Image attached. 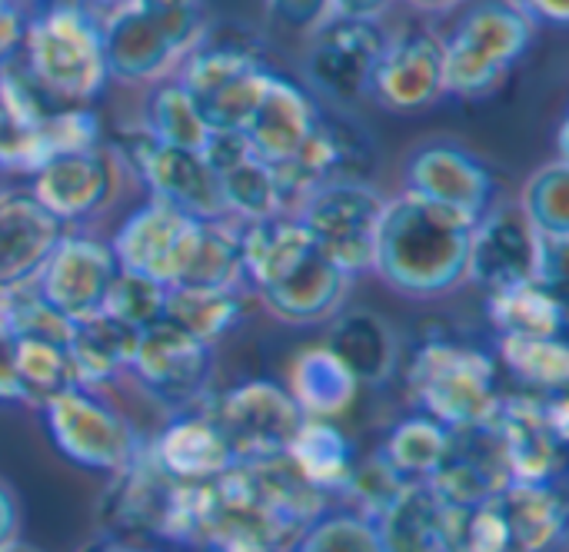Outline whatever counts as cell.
Wrapping results in <instances>:
<instances>
[{
  "instance_id": "cell-51",
  "label": "cell",
  "mask_w": 569,
  "mask_h": 552,
  "mask_svg": "<svg viewBox=\"0 0 569 552\" xmlns=\"http://www.w3.org/2000/svg\"><path fill=\"white\" fill-rule=\"evenodd\" d=\"M390 0H330V17H347V20H377Z\"/></svg>"
},
{
  "instance_id": "cell-14",
  "label": "cell",
  "mask_w": 569,
  "mask_h": 552,
  "mask_svg": "<svg viewBox=\"0 0 569 552\" xmlns=\"http://www.w3.org/2000/svg\"><path fill=\"white\" fill-rule=\"evenodd\" d=\"M387 33L377 20H347L330 17L313 30V43L307 53V83L333 100L353 103L370 93L373 67L383 53Z\"/></svg>"
},
{
  "instance_id": "cell-16",
  "label": "cell",
  "mask_w": 569,
  "mask_h": 552,
  "mask_svg": "<svg viewBox=\"0 0 569 552\" xmlns=\"http://www.w3.org/2000/svg\"><path fill=\"white\" fill-rule=\"evenodd\" d=\"M370 93L380 107L397 113H417L433 107L443 93V37L413 27L387 37L383 53L373 67Z\"/></svg>"
},
{
  "instance_id": "cell-11",
  "label": "cell",
  "mask_w": 569,
  "mask_h": 552,
  "mask_svg": "<svg viewBox=\"0 0 569 552\" xmlns=\"http://www.w3.org/2000/svg\"><path fill=\"white\" fill-rule=\"evenodd\" d=\"M117 147H120L123 160L133 167V173L150 187L153 200H163L193 220H223L227 217L220 177L200 160V153L167 147L147 127L120 133Z\"/></svg>"
},
{
  "instance_id": "cell-9",
  "label": "cell",
  "mask_w": 569,
  "mask_h": 552,
  "mask_svg": "<svg viewBox=\"0 0 569 552\" xmlns=\"http://www.w3.org/2000/svg\"><path fill=\"white\" fill-rule=\"evenodd\" d=\"M500 433L513 483L553 486L567 466L569 410L563 393L500 397L490 420Z\"/></svg>"
},
{
  "instance_id": "cell-20",
  "label": "cell",
  "mask_w": 569,
  "mask_h": 552,
  "mask_svg": "<svg viewBox=\"0 0 569 552\" xmlns=\"http://www.w3.org/2000/svg\"><path fill=\"white\" fill-rule=\"evenodd\" d=\"M510 466L503 456V443L493 423L450 430V450L440 470L430 476L433 493L453 506L470 510L497 500L510 486Z\"/></svg>"
},
{
  "instance_id": "cell-26",
  "label": "cell",
  "mask_w": 569,
  "mask_h": 552,
  "mask_svg": "<svg viewBox=\"0 0 569 552\" xmlns=\"http://www.w3.org/2000/svg\"><path fill=\"white\" fill-rule=\"evenodd\" d=\"M373 526L383 552H447L453 506H447L430 483H407Z\"/></svg>"
},
{
  "instance_id": "cell-27",
  "label": "cell",
  "mask_w": 569,
  "mask_h": 552,
  "mask_svg": "<svg viewBox=\"0 0 569 552\" xmlns=\"http://www.w3.org/2000/svg\"><path fill=\"white\" fill-rule=\"evenodd\" d=\"M360 387H380L397 370V333L373 310H350L333 320L330 340L323 343Z\"/></svg>"
},
{
  "instance_id": "cell-10",
  "label": "cell",
  "mask_w": 569,
  "mask_h": 552,
  "mask_svg": "<svg viewBox=\"0 0 569 552\" xmlns=\"http://www.w3.org/2000/svg\"><path fill=\"white\" fill-rule=\"evenodd\" d=\"M203 403L227 436L237 463L287 456L297 430L307 420L290 390L273 380H250Z\"/></svg>"
},
{
  "instance_id": "cell-15",
  "label": "cell",
  "mask_w": 569,
  "mask_h": 552,
  "mask_svg": "<svg viewBox=\"0 0 569 552\" xmlns=\"http://www.w3.org/2000/svg\"><path fill=\"white\" fill-rule=\"evenodd\" d=\"M110 243L83 233H63L33 277L37 293L70 323L100 313L110 280L117 277Z\"/></svg>"
},
{
  "instance_id": "cell-53",
  "label": "cell",
  "mask_w": 569,
  "mask_h": 552,
  "mask_svg": "<svg viewBox=\"0 0 569 552\" xmlns=\"http://www.w3.org/2000/svg\"><path fill=\"white\" fill-rule=\"evenodd\" d=\"M407 3H413V7H420V10H447V7H453V3H460V0H407Z\"/></svg>"
},
{
  "instance_id": "cell-43",
  "label": "cell",
  "mask_w": 569,
  "mask_h": 552,
  "mask_svg": "<svg viewBox=\"0 0 569 552\" xmlns=\"http://www.w3.org/2000/svg\"><path fill=\"white\" fill-rule=\"evenodd\" d=\"M290 552H383L377 526L360 513L317 516Z\"/></svg>"
},
{
  "instance_id": "cell-18",
  "label": "cell",
  "mask_w": 569,
  "mask_h": 552,
  "mask_svg": "<svg viewBox=\"0 0 569 552\" xmlns=\"http://www.w3.org/2000/svg\"><path fill=\"white\" fill-rule=\"evenodd\" d=\"M540 273V237L520 213V207L487 210L470 240L467 280L483 287L487 293H500L507 287L537 280Z\"/></svg>"
},
{
  "instance_id": "cell-7",
  "label": "cell",
  "mask_w": 569,
  "mask_h": 552,
  "mask_svg": "<svg viewBox=\"0 0 569 552\" xmlns=\"http://www.w3.org/2000/svg\"><path fill=\"white\" fill-rule=\"evenodd\" d=\"M383 207L387 200L367 180H330L313 187L293 217L313 237L317 250L350 280L373 270Z\"/></svg>"
},
{
  "instance_id": "cell-8",
  "label": "cell",
  "mask_w": 569,
  "mask_h": 552,
  "mask_svg": "<svg viewBox=\"0 0 569 552\" xmlns=\"http://www.w3.org/2000/svg\"><path fill=\"white\" fill-rule=\"evenodd\" d=\"M53 450L90 473H120L143 450L133 423L87 387H70L40 407Z\"/></svg>"
},
{
  "instance_id": "cell-31",
  "label": "cell",
  "mask_w": 569,
  "mask_h": 552,
  "mask_svg": "<svg viewBox=\"0 0 569 552\" xmlns=\"http://www.w3.org/2000/svg\"><path fill=\"white\" fill-rule=\"evenodd\" d=\"M487 317L500 337H563L567 300L563 290L527 280L500 293H487Z\"/></svg>"
},
{
  "instance_id": "cell-55",
  "label": "cell",
  "mask_w": 569,
  "mask_h": 552,
  "mask_svg": "<svg viewBox=\"0 0 569 552\" xmlns=\"http://www.w3.org/2000/svg\"><path fill=\"white\" fill-rule=\"evenodd\" d=\"M80 3H123V0H80Z\"/></svg>"
},
{
  "instance_id": "cell-25",
  "label": "cell",
  "mask_w": 569,
  "mask_h": 552,
  "mask_svg": "<svg viewBox=\"0 0 569 552\" xmlns=\"http://www.w3.org/2000/svg\"><path fill=\"white\" fill-rule=\"evenodd\" d=\"M150 456L177 483H210L237 463L227 436L220 433L203 400L183 410L157 436V443L150 446Z\"/></svg>"
},
{
  "instance_id": "cell-49",
  "label": "cell",
  "mask_w": 569,
  "mask_h": 552,
  "mask_svg": "<svg viewBox=\"0 0 569 552\" xmlns=\"http://www.w3.org/2000/svg\"><path fill=\"white\" fill-rule=\"evenodd\" d=\"M17 530H20V503L13 490L0 480V550L17 543Z\"/></svg>"
},
{
  "instance_id": "cell-13",
  "label": "cell",
  "mask_w": 569,
  "mask_h": 552,
  "mask_svg": "<svg viewBox=\"0 0 569 552\" xmlns=\"http://www.w3.org/2000/svg\"><path fill=\"white\" fill-rule=\"evenodd\" d=\"M127 370L157 403L170 410H190L207 400L213 380V347L160 320L137 333Z\"/></svg>"
},
{
  "instance_id": "cell-5",
  "label": "cell",
  "mask_w": 569,
  "mask_h": 552,
  "mask_svg": "<svg viewBox=\"0 0 569 552\" xmlns=\"http://www.w3.org/2000/svg\"><path fill=\"white\" fill-rule=\"evenodd\" d=\"M270 67L253 40V33L207 27L200 43L187 53L180 87L200 110L210 130H243L250 113L257 110Z\"/></svg>"
},
{
  "instance_id": "cell-32",
  "label": "cell",
  "mask_w": 569,
  "mask_h": 552,
  "mask_svg": "<svg viewBox=\"0 0 569 552\" xmlns=\"http://www.w3.org/2000/svg\"><path fill=\"white\" fill-rule=\"evenodd\" d=\"M287 460L323 496L343 493L350 470L357 463L347 433L333 420H313V416H307L303 426L297 430V436L287 450Z\"/></svg>"
},
{
  "instance_id": "cell-41",
  "label": "cell",
  "mask_w": 569,
  "mask_h": 552,
  "mask_svg": "<svg viewBox=\"0 0 569 552\" xmlns=\"http://www.w3.org/2000/svg\"><path fill=\"white\" fill-rule=\"evenodd\" d=\"M67 320L37 293L33 280L0 293V330L13 340L67 343Z\"/></svg>"
},
{
  "instance_id": "cell-19",
  "label": "cell",
  "mask_w": 569,
  "mask_h": 552,
  "mask_svg": "<svg viewBox=\"0 0 569 552\" xmlns=\"http://www.w3.org/2000/svg\"><path fill=\"white\" fill-rule=\"evenodd\" d=\"M407 193L480 220L493 203L490 167L460 143H423L407 160Z\"/></svg>"
},
{
  "instance_id": "cell-33",
  "label": "cell",
  "mask_w": 569,
  "mask_h": 552,
  "mask_svg": "<svg viewBox=\"0 0 569 552\" xmlns=\"http://www.w3.org/2000/svg\"><path fill=\"white\" fill-rule=\"evenodd\" d=\"M357 387L360 383L350 377V370L327 347L303 350L293 360V387H290V397L297 400V407L303 410V416L337 420L357 400Z\"/></svg>"
},
{
  "instance_id": "cell-44",
  "label": "cell",
  "mask_w": 569,
  "mask_h": 552,
  "mask_svg": "<svg viewBox=\"0 0 569 552\" xmlns=\"http://www.w3.org/2000/svg\"><path fill=\"white\" fill-rule=\"evenodd\" d=\"M407 480L383 460V453H373L367 460H357L350 470V480L343 486V496L360 503V516L370 523L403 493Z\"/></svg>"
},
{
  "instance_id": "cell-37",
  "label": "cell",
  "mask_w": 569,
  "mask_h": 552,
  "mask_svg": "<svg viewBox=\"0 0 569 552\" xmlns=\"http://www.w3.org/2000/svg\"><path fill=\"white\" fill-rule=\"evenodd\" d=\"M220 193H223L227 213H237L243 223H257V220L287 213V200H283L277 170L257 157H250L240 167H233L230 173H223Z\"/></svg>"
},
{
  "instance_id": "cell-4",
  "label": "cell",
  "mask_w": 569,
  "mask_h": 552,
  "mask_svg": "<svg viewBox=\"0 0 569 552\" xmlns=\"http://www.w3.org/2000/svg\"><path fill=\"white\" fill-rule=\"evenodd\" d=\"M407 390L423 416L443 423L447 430L490 423L503 397L497 387L493 357L450 337H430L413 350Z\"/></svg>"
},
{
  "instance_id": "cell-21",
  "label": "cell",
  "mask_w": 569,
  "mask_h": 552,
  "mask_svg": "<svg viewBox=\"0 0 569 552\" xmlns=\"http://www.w3.org/2000/svg\"><path fill=\"white\" fill-rule=\"evenodd\" d=\"M100 37L107 73L123 83L157 80L170 70V63L187 57L177 37L130 0L117 3V10L100 23Z\"/></svg>"
},
{
  "instance_id": "cell-36",
  "label": "cell",
  "mask_w": 569,
  "mask_h": 552,
  "mask_svg": "<svg viewBox=\"0 0 569 552\" xmlns=\"http://www.w3.org/2000/svg\"><path fill=\"white\" fill-rule=\"evenodd\" d=\"M13 367H17V387L20 403L43 407L63 390L77 387L70 357L63 343L50 340H13Z\"/></svg>"
},
{
  "instance_id": "cell-38",
  "label": "cell",
  "mask_w": 569,
  "mask_h": 552,
  "mask_svg": "<svg viewBox=\"0 0 569 552\" xmlns=\"http://www.w3.org/2000/svg\"><path fill=\"white\" fill-rule=\"evenodd\" d=\"M243 280V253H240V227L223 220H203L197 250L190 267L177 287H237Z\"/></svg>"
},
{
  "instance_id": "cell-24",
  "label": "cell",
  "mask_w": 569,
  "mask_h": 552,
  "mask_svg": "<svg viewBox=\"0 0 569 552\" xmlns=\"http://www.w3.org/2000/svg\"><path fill=\"white\" fill-rule=\"evenodd\" d=\"M60 237L63 223L30 190L0 193V293L30 283Z\"/></svg>"
},
{
  "instance_id": "cell-17",
  "label": "cell",
  "mask_w": 569,
  "mask_h": 552,
  "mask_svg": "<svg viewBox=\"0 0 569 552\" xmlns=\"http://www.w3.org/2000/svg\"><path fill=\"white\" fill-rule=\"evenodd\" d=\"M173 490L177 480H170L150 456V446H143L133 463L113 473L100 500V526L107 530V540H163Z\"/></svg>"
},
{
  "instance_id": "cell-54",
  "label": "cell",
  "mask_w": 569,
  "mask_h": 552,
  "mask_svg": "<svg viewBox=\"0 0 569 552\" xmlns=\"http://www.w3.org/2000/svg\"><path fill=\"white\" fill-rule=\"evenodd\" d=\"M0 552H37V550H30V546H23V543H10V546H3Z\"/></svg>"
},
{
  "instance_id": "cell-12",
  "label": "cell",
  "mask_w": 569,
  "mask_h": 552,
  "mask_svg": "<svg viewBox=\"0 0 569 552\" xmlns=\"http://www.w3.org/2000/svg\"><path fill=\"white\" fill-rule=\"evenodd\" d=\"M200 230L203 220H193L163 200H150L120 223L110 250L120 270L150 277L163 287H177L190 267Z\"/></svg>"
},
{
  "instance_id": "cell-39",
  "label": "cell",
  "mask_w": 569,
  "mask_h": 552,
  "mask_svg": "<svg viewBox=\"0 0 569 552\" xmlns=\"http://www.w3.org/2000/svg\"><path fill=\"white\" fill-rule=\"evenodd\" d=\"M520 213L543 240H569V167L553 160L540 167L520 197Z\"/></svg>"
},
{
  "instance_id": "cell-29",
  "label": "cell",
  "mask_w": 569,
  "mask_h": 552,
  "mask_svg": "<svg viewBox=\"0 0 569 552\" xmlns=\"http://www.w3.org/2000/svg\"><path fill=\"white\" fill-rule=\"evenodd\" d=\"M497 506L513 552H550L567 533V503L553 486L510 483Z\"/></svg>"
},
{
  "instance_id": "cell-42",
  "label": "cell",
  "mask_w": 569,
  "mask_h": 552,
  "mask_svg": "<svg viewBox=\"0 0 569 552\" xmlns=\"http://www.w3.org/2000/svg\"><path fill=\"white\" fill-rule=\"evenodd\" d=\"M163 300H167L163 283L140 277V273H130V270H117L100 310L140 333V330L163 320Z\"/></svg>"
},
{
  "instance_id": "cell-45",
  "label": "cell",
  "mask_w": 569,
  "mask_h": 552,
  "mask_svg": "<svg viewBox=\"0 0 569 552\" xmlns=\"http://www.w3.org/2000/svg\"><path fill=\"white\" fill-rule=\"evenodd\" d=\"M250 157H253V150H250V143H247L243 130H210L207 140H203V147H200V160H203L217 177L230 173L233 167H240V163L250 160Z\"/></svg>"
},
{
  "instance_id": "cell-52",
  "label": "cell",
  "mask_w": 569,
  "mask_h": 552,
  "mask_svg": "<svg viewBox=\"0 0 569 552\" xmlns=\"http://www.w3.org/2000/svg\"><path fill=\"white\" fill-rule=\"evenodd\" d=\"M83 552H153L147 550L143 543H123V540H103V543H93Z\"/></svg>"
},
{
  "instance_id": "cell-23",
  "label": "cell",
  "mask_w": 569,
  "mask_h": 552,
  "mask_svg": "<svg viewBox=\"0 0 569 552\" xmlns=\"http://www.w3.org/2000/svg\"><path fill=\"white\" fill-rule=\"evenodd\" d=\"M113 160L103 150H77L47 160L33 173L30 193L53 213L63 227L103 210L113 197Z\"/></svg>"
},
{
  "instance_id": "cell-28",
  "label": "cell",
  "mask_w": 569,
  "mask_h": 552,
  "mask_svg": "<svg viewBox=\"0 0 569 552\" xmlns=\"http://www.w3.org/2000/svg\"><path fill=\"white\" fill-rule=\"evenodd\" d=\"M133 347H137V330L123 327L103 310L83 320H70L67 343H63L77 387H87V390L117 380L130 367Z\"/></svg>"
},
{
  "instance_id": "cell-35",
  "label": "cell",
  "mask_w": 569,
  "mask_h": 552,
  "mask_svg": "<svg viewBox=\"0 0 569 552\" xmlns=\"http://www.w3.org/2000/svg\"><path fill=\"white\" fill-rule=\"evenodd\" d=\"M497 357L530 393L567 390L569 347L563 337H500Z\"/></svg>"
},
{
  "instance_id": "cell-47",
  "label": "cell",
  "mask_w": 569,
  "mask_h": 552,
  "mask_svg": "<svg viewBox=\"0 0 569 552\" xmlns=\"http://www.w3.org/2000/svg\"><path fill=\"white\" fill-rule=\"evenodd\" d=\"M23 23L27 17L20 13V7L13 0H0V67L17 57L23 43Z\"/></svg>"
},
{
  "instance_id": "cell-2",
  "label": "cell",
  "mask_w": 569,
  "mask_h": 552,
  "mask_svg": "<svg viewBox=\"0 0 569 552\" xmlns=\"http://www.w3.org/2000/svg\"><path fill=\"white\" fill-rule=\"evenodd\" d=\"M240 253L243 280L277 320L313 327L337 317L350 280L317 250L297 217L240 223Z\"/></svg>"
},
{
  "instance_id": "cell-48",
  "label": "cell",
  "mask_w": 569,
  "mask_h": 552,
  "mask_svg": "<svg viewBox=\"0 0 569 552\" xmlns=\"http://www.w3.org/2000/svg\"><path fill=\"white\" fill-rule=\"evenodd\" d=\"M0 403H20L17 367H13V337L0 330Z\"/></svg>"
},
{
  "instance_id": "cell-22",
  "label": "cell",
  "mask_w": 569,
  "mask_h": 552,
  "mask_svg": "<svg viewBox=\"0 0 569 552\" xmlns=\"http://www.w3.org/2000/svg\"><path fill=\"white\" fill-rule=\"evenodd\" d=\"M317 113L320 103L297 80L273 70L257 110L243 127V137L257 160L270 167H287L313 133Z\"/></svg>"
},
{
  "instance_id": "cell-46",
  "label": "cell",
  "mask_w": 569,
  "mask_h": 552,
  "mask_svg": "<svg viewBox=\"0 0 569 552\" xmlns=\"http://www.w3.org/2000/svg\"><path fill=\"white\" fill-rule=\"evenodd\" d=\"M267 10L277 23L287 30H317L323 20H330V0H267Z\"/></svg>"
},
{
  "instance_id": "cell-6",
  "label": "cell",
  "mask_w": 569,
  "mask_h": 552,
  "mask_svg": "<svg viewBox=\"0 0 569 552\" xmlns=\"http://www.w3.org/2000/svg\"><path fill=\"white\" fill-rule=\"evenodd\" d=\"M533 43V20L517 0H477L443 40V83L457 97L497 90Z\"/></svg>"
},
{
  "instance_id": "cell-34",
  "label": "cell",
  "mask_w": 569,
  "mask_h": 552,
  "mask_svg": "<svg viewBox=\"0 0 569 552\" xmlns=\"http://www.w3.org/2000/svg\"><path fill=\"white\" fill-rule=\"evenodd\" d=\"M447 450H450V430L423 413L400 420L380 446L383 460L407 483H430V476L447 460Z\"/></svg>"
},
{
  "instance_id": "cell-1",
  "label": "cell",
  "mask_w": 569,
  "mask_h": 552,
  "mask_svg": "<svg viewBox=\"0 0 569 552\" xmlns=\"http://www.w3.org/2000/svg\"><path fill=\"white\" fill-rule=\"evenodd\" d=\"M473 227L477 220L460 210L400 193L383 207L373 273L400 297H443L467 280Z\"/></svg>"
},
{
  "instance_id": "cell-50",
  "label": "cell",
  "mask_w": 569,
  "mask_h": 552,
  "mask_svg": "<svg viewBox=\"0 0 569 552\" xmlns=\"http://www.w3.org/2000/svg\"><path fill=\"white\" fill-rule=\"evenodd\" d=\"M530 20L550 23V27H567L569 23V0H517Z\"/></svg>"
},
{
  "instance_id": "cell-30",
  "label": "cell",
  "mask_w": 569,
  "mask_h": 552,
  "mask_svg": "<svg viewBox=\"0 0 569 552\" xmlns=\"http://www.w3.org/2000/svg\"><path fill=\"white\" fill-rule=\"evenodd\" d=\"M247 300L237 287H167L163 323L213 347L243 323Z\"/></svg>"
},
{
  "instance_id": "cell-40",
  "label": "cell",
  "mask_w": 569,
  "mask_h": 552,
  "mask_svg": "<svg viewBox=\"0 0 569 552\" xmlns=\"http://www.w3.org/2000/svg\"><path fill=\"white\" fill-rule=\"evenodd\" d=\"M147 130L160 143L177 147V150H190V153H200L203 140L210 133V127L203 123L200 110L193 107V100L187 97V90L177 80H167V83H160L150 93Z\"/></svg>"
},
{
  "instance_id": "cell-3",
  "label": "cell",
  "mask_w": 569,
  "mask_h": 552,
  "mask_svg": "<svg viewBox=\"0 0 569 552\" xmlns=\"http://www.w3.org/2000/svg\"><path fill=\"white\" fill-rule=\"evenodd\" d=\"M23 70L57 107H87L110 80L100 20L80 0H50L23 23Z\"/></svg>"
}]
</instances>
